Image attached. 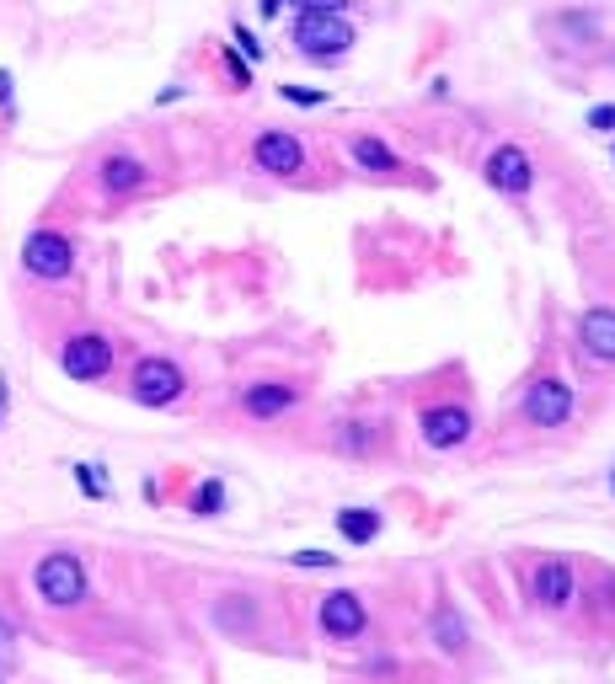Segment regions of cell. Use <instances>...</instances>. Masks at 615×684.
I'll use <instances>...</instances> for the list:
<instances>
[{"label": "cell", "mask_w": 615, "mask_h": 684, "mask_svg": "<svg viewBox=\"0 0 615 684\" xmlns=\"http://www.w3.org/2000/svg\"><path fill=\"white\" fill-rule=\"evenodd\" d=\"M33 583H38V599H43V604L70 610V604L86 599V562H81L75 551H49V556L33 567Z\"/></svg>", "instance_id": "obj_1"}, {"label": "cell", "mask_w": 615, "mask_h": 684, "mask_svg": "<svg viewBox=\"0 0 615 684\" xmlns=\"http://www.w3.org/2000/svg\"><path fill=\"white\" fill-rule=\"evenodd\" d=\"M289 38H295V49L305 59H337L353 49V27L343 17H327V11H300Z\"/></svg>", "instance_id": "obj_2"}, {"label": "cell", "mask_w": 615, "mask_h": 684, "mask_svg": "<svg viewBox=\"0 0 615 684\" xmlns=\"http://www.w3.org/2000/svg\"><path fill=\"white\" fill-rule=\"evenodd\" d=\"M22 268L33 273V278H43V284L70 278V268H75L70 236H59V230H33V236L22 241Z\"/></svg>", "instance_id": "obj_3"}, {"label": "cell", "mask_w": 615, "mask_h": 684, "mask_svg": "<svg viewBox=\"0 0 615 684\" xmlns=\"http://www.w3.org/2000/svg\"><path fill=\"white\" fill-rule=\"evenodd\" d=\"M134 401L140 407H172V401L182 396V369L172 359H140L134 364Z\"/></svg>", "instance_id": "obj_4"}, {"label": "cell", "mask_w": 615, "mask_h": 684, "mask_svg": "<svg viewBox=\"0 0 615 684\" xmlns=\"http://www.w3.org/2000/svg\"><path fill=\"white\" fill-rule=\"evenodd\" d=\"M59 369H65L70 380H102L107 369H113V342L97 337V332H75L65 342V353H59Z\"/></svg>", "instance_id": "obj_5"}, {"label": "cell", "mask_w": 615, "mask_h": 684, "mask_svg": "<svg viewBox=\"0 0 615 684\" xmlns=\"http://www.w3.org/2000/svg\"><path fill=\"white\" fill-rule=\"evenodd\" d=\"M252 161L263 166L268 177H295V171L305 166V145L295 134H284V129H268V134H257Z\"/></svg>", "instance_id": "obj_6"}, {"label": "cell", "mask_w": 615, "mask_h": 684, "mask_svg": "<svg viewBox=\"0 0 615 684\" xmlns=\"http://www.w3.org/2000/svg\"><path fill=\"white\" fill-rule=\"evenodd\" d=\"M525 417L535 428H562L573 417V391L562 380H535L525 391Z\"/></svg>", "instance_id": "obj_7"}, {"label": "cell", "mask_w": 615, "mask_h": 684, "mask_svg": "<svg viewBox=\"0 0 615 684\" xmlns=\"http://www.w3.org/2000/svg\"><path fill=\"white\" fill-rule=\"evenodd\" d=\"M487 182L498 193H530V182H535V166H530V155L519 150V145H498L487 155Z\"/></svg>", "instance_id": "obj_8"}, {"label": "cell", "mask_w": 615, "mask_h": 684, "mask_svg": "<svg viewBox=\"0 0 615 684\" xmlns=\"http://www.w3.org/2000/svg\"><path fill=\"white\" fill-rule=\"evenodd\" d=\"M316 620H321V631H327V636H337V642H348V636H359V631H364V620H369V615H364V599H359V594L337 588V594L321 599Z\"/></svg>", "instance_id": "obj_9"}, {"label": "cell", "mask_w": 615, "mask_h": 684, "mask_svg": "<svg viewBox=\"0 0 615 684\" xmlns=\"http://www.w3.org/2000/svg\"><path fill=\"white\" fill-rule=\"evenodd\" d=\"M423 439L434 444V449L466 444V439H471V412L455 407V401H439V407H428V412H423Z\"/></svg>", "instance_id": "obj_10"}, {"label": "cell", "mask_w": 615, "mask_h": 684, "mask_svg": "<svg viewBox=\"0 0 615 684\" xmlns=\"http://www.w3.org/2000/svg\"><path fill=\"white\" fill-rule=\"evenodd\" d=\"M578 337H583V348H589L599 364H615V310H610V305H594V310H583V321H578Z\"/></svg>", "instance_id": "obj_11"}, {"label": "cell", "mask_w": 615, "mask_h": 684, "mask_svg": "<svg viewBox=\"0 0 615 684\" xmlns=\"http://www.w3.org/2000/svg\"><path fill=\"white\" fill-rule=\"evenodd\" d=\"M530 588H535V599H541V610H567V604H573V567L567 562H541Z\"/></svg>", "instance_id": "obj_12"}, {"label": "cell", "mask_w": 615, "mask_h": 684, "mask_svg": "<svg viewBox=\"0 0 615 684\" xmlns=\"http://www.w3.org/2000/svg\"><path fill=\"white\" fill-rule=\"evenodd\" d=\"M102 188L113 193V198H123V193H140L145 188V161L140 155H129V150H118V155H107L102 161Z\"/></svg>", "instance_id": "obj_13"}, {"label": "cell", "mask_w": 615, "mask_h": 684, "mask_svg": "<svg viewBox=\"0 0 615 684\" xmlns=\"http://www.w3.org/2000/svg\"><path fill=\"white\" fill-rule=\"evenodd\" d=\"M295 385H273V380H263V385H252V391L241 396V407H246V417H257V423H268V417H284L289 407H295Z\"/></svg>", "instance_id": "obj_14"}, {"label": "cell", "mask_w": 615, "mask_h": 684, "mask_svg": "<svg viewBox=\"0 0 615 684\" xmlns=\"http://www.w3.org/2000/svg\"><path fill=\"white\" fill-rule=\"evenodd\" d=\"M348 150H353V166H364V171H402V161H396V150L386 145V139L359 134Z\"/></svg>", "instance_id": "obj_15"}, {"label": "cell", "mask_w": 615, "mask_h": 684, "mask_svg": "<svg viewBox=\"0 0 615 684\" xmlns=\"http://www.w3.org/2000/svg\"><path fill=\"white\" fill-rule=\"evenodd\" d=\"M337 530H343V540H353V546H369V540L380 535V513L375 508H343L337 513Z\"/></svg>", "instance_id": "obj_16"}, {"label": "cell", "mask_w": 615, "mask_h": 684, "mask_svg": "<svg viewBox=\"0 0 615 684\" xmlns=\"http://www.w3.org/2000/svg\"><path fill=\"white\" fill-rule=\"evenodd\" d=\"M434 642H439L444 652H466V642H471L466 620H460L455 610H439V615H434Z\"/></svg>", "instance_id": "obj_17"}, {"label": "cell", "mask_w": 615, "mask_h": 684, "mask_svg": "<svg viewBox=\"0 0 615 684\" xmlns=\"http://www.w3.org/2000/svg\"><path fill=\"white\" fill-rule=\"evenodd\" d=\"M225 508V481H204L193 492V513H220Z\"/></svg>", "instance_id": "obj_18"}, {"label": "cell", "mask_w": 615, "mask_h": 684, "mask_svg": "<svg viewBox=\"0 0 615 684\" xmlns=\"http://www.w3.org/2000/svg\"><path fill=\"white\" fill-rule=\"evenodd\" d=\"M75 481H81L86 497H107V476L97 471V465H75Z\"/></svg>", "instance_id": "obj_19"}, {"label": "cell", "mask_w": 615, "mask_h": 684, "mask_svg": "<svg viewBox=\"0 0 615 684\" xmlns=\"http://www.w3.org/2000/svg\"><path fill=\"white\" fill-rule=\"evenodd\" d=\"M295 567H300V572H332V567H337V556H327V551H300V556H295Z\"/></svg>", "instance_id": "obj_20"}, {"label": "cell", "mask_w": 615, "mask_h": 684, "mask_svg": "<svg viewBox=\"0 0 615 684\" xmlns=\"http://www.w3.org/2000/svg\"><path fill=\"white\" fill-rule=\"evenodd\" d=\"M284 102H295V107H321V102H327V91H311V86H284Z\"/></svg>", "instance_id": "obj_21"}, {"label": "cell", "mask_w": 615, "mask_h": 684, "mask_svg": "<svg viewBox=\"0 0 615 684\" xmlns=\"http://www.w3.org/2000/svg\"><path fill=\"white\" fill-rule=\"evenodd\" d=\"M295 11H327V17H343L348 11V0H289Z\"/></svg>", "instance_id": "obj_22"}, {"label": "cell", "mask_w": 615, "mask_h": 684, "mask_svg": "<svg viewBox=\"0 0 615 684\" xmlns=\"http://www.w3.org/2000/svg\"><path fill=\"white\" fill-rule=\"evenodd\" d=\"M236 49H241L246 59H263V43H257L252 27H236Z\"/></svg>", "instance_id": "obj_23"}, {"label": "cell", "mask_w": 615, "mask_h": 684, "mask_svg": "<svg viewBox=\"0 0 615 684\" xmlns=\"http://www.w3.org/2000/svg\"><path fill=\"white\" fill-rule=\"evenodd\" d=\"M589 123H594V129H615V102H599L589 113Z\"/></svg>", "instance_id": "obj_24"}, {"label": "cell", "mask_w": 615, "mask_h": 684, "mask_svg": "<svg viewBox=\"0 0 615 684\" xmlns=\"http://www.w3.org/2000/svg\"><path fill=\"white\" fill-rule=\"evenodd\" d=\"M225 70H230V81H236V86H252V70H246L236 54H225Z\"/></svg>", "instance_id": "obj_25"}, {"label": "cell", "mask_w": 615, "mask_h": 684, "mask_svg": "<svg viewBox=\"0 0 615 684\" xmlns=\"http://www.w3.org/2000/svg\"><path fill=\"white\" fill-rule=\"evenodd\" d=\"M11 642H17V631H11L6 620H0V663H6V652H11Z\"/></svg>", "instance_id": "obj_26"}, {"label": "cell", "mask_w": 615, "mask_h": 684, "mask_svg": "<svg viewBox=\"0 0 615 684\" xmlns=\"http://www.w3.org/2000/svg\"><path fill=\"white\" fill-rule=\"evenodd\" d=\"M0 107H11V75L0 70Z\"/></svg>", "instance_id": "obj_27"}, {"label": "cell", "mask_w": 615, "mask_h": 684, "mask_svg": "<svg viewBox=\"0 0 615 684\" xmlns=\"http://www.w3.org/2000/svg\"><path fill=\"white\" fill-rule=\"evenodd\" d=\"M257 6H263V17H279V6H284V0H257Z\"/></svg>", "instance_id": "obj_28"}, {"label": "cell", "mask_w": 615, "mask_h": 684, "mask_svg": "<svg viewBox=\"0 0 615 684\" xmlns=\"http://www.w3.org/2000/svg\"><path fill=\"white\" fill-rule=\"evenodd\" d=\"M0 407H6V391H0Z\"/></svg>", "instance_id": "obj_29"}, {"label": "cell", "mask_w": 615, "mask_h": 684, "mask_svg": "<svg viewBox=\"0 0 615 684\" xmlns=\"http://www.w3.org/2000/svg\"><path fill=\"white\" fill-rule=\"evenodd\" d=\"M610 155H615V150H610Z\"/></svg>", "instance_id": "obj_30"}]
</instances>
